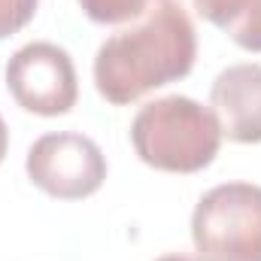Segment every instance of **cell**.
<instances>
[{
  "label": "cell",
  "instance_id": "ba28073f",
  "mask_svg": "<svg viewBox=\"0 0 261 261\" xmlns=\"http://www.w3.org/2000/svg\"><path fill=\"white\" fill-rule=\"evenodd\" d=\"M167 0H79L82 12L97 24H125L134 18H143L149 9Z\"/></svg>",
  "mask_w": 261,
  "mask_h": 261
},
{
  "label": "cell",
  "instance_id": "277c9868",
  "mask_svg": "<svg viewBox=\"0 0 261 261\" xmlns=\"http://www.w3.org/2000/svg\"><path fill=\"white\" fill-rule=\"evenodd\" d=\"M28 179L58 200H82L107 179V158L100 146L76 130L43 134L24 158Z\"/></svg>",
  "mask_w": 261,
  "mask_h": 261
},
{
  "label": "cell",
  "instance_id": "5b68a950",
  "mask_svg": "<svg viewBox=\"0 0 261 261\" xmlns=\"http://www.w3.org/2000/svg\"><path fill=\"white\" fill-rule=\"evenodd\" d=\"M6 88L15 103L34 116H64L76 107L79 79L76 67L55 43H28L6 64Z\"/></svg>",
  "mask_w": 261,
  "mask_h": 261
},
{
  "label": "cell",
  "instance_id": "9c48e42d",
  "mask_svg": "<svg viewBox=\"0 0 261 261\" xmlns=\"http://www.w3.org/2000/svg\"><path fill=\"white\" fill-rule=\"evenodd\" d=\"M37 12V0H0V40L18 34Z\"/></svg>",
  "mask_w": 261,
  "mask_h": 261
},
{
  "label": "cell",
  "instance_id": "52a82bcc",
  "mask_svg": "<svg viewBox=\"0 0 261 261\" xmlns=\"http://www.w3.org/2000/svg\"><path fill=\"white\" fill-rule=\"evenodd\" d=\"M195 9L240 49L261 52V0H195Z\"/></svg>",
  "mask_w": 261,
  "mask_h": 261
},
{
  "label": "cell",
  "instance_id": "7a4b0ae2",
  "mask_svg": "<svg viewBox=\"0 0 261 261\" xmlns=\"http://www.w3.org/2000/svg\"><path fill=\"white\" fill-rule=\"evenodd\" d=\"M130 143L143 164L164 173H197L222 146V128L210 107L182 94L149 100L130 122Z\"/></svg>",
  "mask_w": 261,
  "mask_h": 261
},
{
  "label": "cell",
  "instance_id": "3957f363",
  "mask_svg": "<svg viewBox=\"0 0 261 261\" xmlns=\"http://www.w3.org/2000/svg\"><path fill=\"white\" fill-rule=\"evenodd\" d=\"M197 261H261V186L222 182L192 213Z\"/></svg>",
  "mask_w": 261,
  "mask_h": 261
},
{
  "label": "cell",
  "instance_id": "8992f818",
  "mask_svg": "<svg viewBox=\"0 0 261 261\" xmlns=\"http://www.w3.org/2000/svg\"><path fill=\"white\" fill-rule=\"evenodd\" d=\"M210 110L222 137L234 143H261V64L225 67L213 79Z\"/></svg>",
  "mask_w": 261,
  "mask_h": 261
},
{
  "label": "cell",
  "instance_id": "6da1fadb",
  "mask_svg": "<svg viewBox=\"0 0 261 261\" xmlns=\"http://www.w3.org/2000/svg\"><path fill=\"white\" fill-rule=\"evenodd\" d=\"M197 34L179 0L149 9L137 24L107 37L94 55V85L113 107H128L143 94L192 73Z\"/></svg>",
  "mask_w": 261,
  "mask_h": 261
},
{
  "label": "cell",
  "instance_id": "8fae6325",
  "mask_svg": "<svg viewBox=\"0 0 261 261\" xmlns=\"http://www.w3.org/2000/svg\"><path fill=\"white\" fill-rule=\"evenodd\" d=\"M155 261H197V258L182 255V252H167V255H161V258H155Z\"/></svg>",
  "mask_w": 261,
  "mask_h": 261
},
{
  "label": "cell",
  "instance_id": "30bf717a",
  "mask_svg": "<svg viewBox=\"0 0 261 261\" xmlns=\"http://www.w3.org/2000/svg\"><path fill=\"white\" fill-rule=\"evenodd\" d=\"M6 146H9V130H6V122H3V116H0V161H3V155H6Z\"/></svg>",
  "mask_w": 261,
  "mask_h": 261
}]
</instances>
